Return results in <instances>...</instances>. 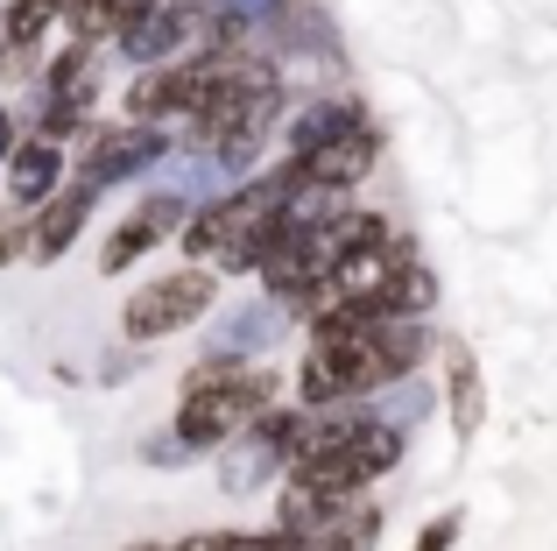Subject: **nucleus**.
I'll list each match as a JSON object with an SVG mask.
<instances>
[{
    "mask_svg": "<svg viewBox=\"0 0 557 551\" xmlns=\"http://www.w3.org/2000/svg\"><path fill=\"white\" fill-rule=\"evenodd\" d=\"M283 206H289L283 177L240 184L233 198H219V206L190 212V220L177 226V241H184L190 262H205V269H240V276H255L261 255H269L275 241L289 234V226H283Z\"/></svg>",
    "mask_w": 557,
    "mask_h": 551,
    "instance_id": "1",
    "label": "nucleus"
},
{
    "mask_svg": "<svg viewBox=\"0 0 557 551\" xmlns=\"http://www.w3.org/2000/svg\"><path fill=\"white\" fill-rule=\"evenodd\" d=\"M269 403H275L269 368H247V360H205V368H190V382H184L177 445H184V453H205V445L240 439Z\"/></svg>",
    "mask_w": 557,
    "mask_h": 551,
    "instance_id": "2",
    "label": "nucleus"
},
{
    "mask_svg": "<svg viewBox=\"0 0 557 551\" xmlns=\"http://www.w3.org/2000/svg\"><path fill=\"white\" fill-rule=\"evenodd\" d=\"M212 297H219V269L190 262V269H170L156 283H141L127 297L121 326H127V340H170V332H190L198 318H212Z\"/></svg>",
    "mask_w": 557,
    "mask_h": 551,
    "instance_id": "3",
    "label": "nucleus"
},
{
    "mask_svg": "<svg viewBox=\"0 0 557 551\" xmlns=\"http://www.w3.org/2000/svg\"><path fill=\"white\" fill-rule=\"evenodd\" d=\"M403 460V431L395 425H374V417H360L354 431H339L332 445H318L311 460H297L289 474H311L318 488H339V495H368L381 474Z\"/></svg>",
    "mask_w": 557,
    "mask_h": 551,
    "instance_id": "4",
    "label": "nucleus"
},
{
    "mask_svg": "<svg viewBox=\"0 0 557 551\" xmlns=\"http://www.w3.org/2000/svg\"><path fill=\"white\" fill-rule=\"evenodd\" d=\"M156 156H170V142H163V127H156V121L92 127V135H85V149H78V177L92 184V192H107V184H121V177H135V170H149Z\"/></svg>",
    "mask_w": 557,
    "mask_h": 551,
    "instance_id": "5",
    "label": "nucleus"
},
{
    "mask_svg": "<svg viewBox=\"0 0 557 551\" xmlns=\"http://www.w3.org/2000/svg\"><path fill=\"white\" fill-rule=\"evenodd\" d=\"M177 226H184V198H177V192H156V198H141V206H135V212H127V220L107 234V248H99V276H121V269H135L141 255H156L163 241H177Z\"/></svg>",
    "mask_w": 557,
    "mask_h": 551,
    "instance_id": "6",
    "label": "nucleus"
},
{
    "mask_svg": "<svg viewBox=\"0 0 557 551\" xmlns=\"http://www.w3.org/2000/svg\"><path fill=\"white\" fill-rule=\"evenodd\" d=\"M85 212H92V184H64V192H50L42 206H28V255L22 262H36V269H50V262H64L71 255V241L85 234Z\"/></svg>",
    "mask_w": 557,
    "mask_h": 551,
    "instance_id": "7",
    "label": "nucleus"
},
{
    "mask_svg": "<svg viewBox=\"0 0 557 551\" xmlns=\"http://www.w3.org/2000/svg\"><path fill=\"white\" fill-rule=\"evenodd\" d=\"M50 22H57V0H8V8H0V78L8 85L36 71Z\"/></svg>",
    "mask_w": 557,
    "mask_h": 551,
    "instance_id": "8",
    "label": "nucleus"
},
{
    "mask_svg": "<svg viewBox=\"0 0 557 551\" xmlns=\"http://www.w3.org/2000/svg\"><path fill=\"white\" fill-rule=\"evenodd\" d=\"M360 495H339V488H318L311 474H289V488L275 495V530H289V538H318V530H332L346 510H354Z\"/></svg>",
    "mask_w": 557,
    "mask_h": 551,
    "instance_id": "9",
    "label": "nucleus"
},
{
    "mask_svg": "<svg viewBox=\"0 0 557 551\" xmlns=\"http://www.w3.org/2000/svg\"><path fill=\"white\" fill-rule=\"evenodd\" d=\"M0 163H8V198L14 206H42V198L57 192V177H64V149H57L50 135H28V142H8V156H0Z\"/></svg>",
    "mask_w": 557,
    "mask_h": 551,
    "instance_id": "10",
    "label": "nucleus"
},
{
    "mask_svg": "<svg viewBox=\"0 0 557 551\" xmlns=\"http://www.w3.org/2000/svg\"><path fill=\"white\" fill-rule=\"evenodd\" d=\"M445 417L459 439H480V425H487V382H480V360L459 340L445 346Z\"/></svg>",
    "mask_w": 557,
    "mask_h": 551,
    "instance_id": "11",
    "label": "nucleus"
},
{
    "mask_svg": "<svg viewBox=\"0 0 557 551\" xmlns=\"http://www.w3.org/2000/svg\"><path fill=\"white\" fill-rule=\"evenodd\" d=\"M190 85H184V64L170 57V64H141L135 85H127V121H170V113H184Z\"/></svg>",
    "mask_w": 557,
    "mask_h": 551,
    "instance_id": "12",
    "label": "nucleus"
},
{
    "mask_svg": "<svg viewBox=\"0 0 557 551\" xmlns=\"http://www.w3.org/2000/svg\"><path fill=\"white\" fill-rule=\"evenodd\" d=\"M431 304H437V276L417 262V248H403V255H395V269H388V283H381V297H374V311L423 318Z\"/></svg>",
    "mask_w": 557,
    "mask_h": 551,
    "instance_id": "13",
    "label": "nucleus"
},
{
    "mask_svg": "<svg viewBox=\"0 0 557 551\" xmlns=\"http://www.w3.org/2000/svg\"><path fill=\"white\" fill-rule=\"evenodd\" d=\"M177 551H297L289 530H198Z\"/></svg>",
    "mask_w": 557,
    "mask_h": 551,
    "instance_id": "14",
    "label": "nucleus"
},
{
    "mask_svg": "<svg viewBox=\"0 0 557 551\" xmlns=\"http://www.w3.org/2000/svg\"><path fill=\"white\" fill-rule=\"evenodd\" d=\"M22 255H28V212L14 206V212H0V269L22 262Z\"/></svg>",
    "mask_w": 557,
    "mask_h": 551,
    "instance_id": "15",
    "label": "nucleus"
},
{
    "mask_svg": "<svg viewBox=\"0 0 557 551\" xmlns=\"http://www.w3.org/2000/svg\"><path fill=\"white\" fill-rule=\"evenodd\" d=\"M451 538H459V510H445V516H431V524L417 530V551H451Z\"/></svg>",
    "mask_w": 557,
    "mask_h": 551,
    "instance_id": "16",
    "label": "nucleus"
},
{
    "mask_svg": "<svg viewBox=\"0 0 557 551\" xmlns=\"http://www.w3.org/2000/svg\"><path fill=\"white\" fill-rule=\"evenodd\" d=\"M8 142H14V121H8V113H0V156H8Z\"/></svg>",
    "mask_w": 557,
    "mask_h": 551,
    "instance_id": "17",
    "label": "nucleus"
},
{
    "mask_svg": "<svg viewBox=\"0 0 557 551\" xmlns=\"http://www.w3.org/2000/svg\"><path fill=\"white\" fill-rule=\"evenodd\" d=\"M121 551H177V544H121Z\"/></svg>",
    "mask_w": 557,
    "mask_h": 551,
    "instance_id": "18",
    "label": "nucleus"
}]
</instances>
